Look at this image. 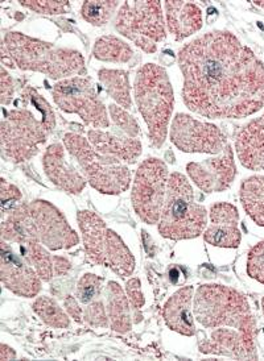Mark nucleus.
<instances>
[{
	"label": "nucleus",
	"instance_id": "nucleus-1",
	"mask_svg": "<svg viewBox=\"0 0 264 361\" xmlns=\"http://www.w3.org/2000/svg\"><path fill=\"white\" fill-rule=\"evenodd\" d=\"M186 107L210 119H242L264 107V63L236 36L212 30L179 51Z\"/></svg>",
	"mask_w": 264,
	"mask_h": 361
},
{
	"label": "nucleus",
	"instance_id": "nucleus-2",
	"mask_svg": "<svg viewBox=\"0 0 264 361\" xmlns=\"http://www.w3.org/2000/svg\"><path fill=\"white\" fill-rule=\"evenodd\" d=\"M0 53L3 65L42 73L52 80H68V77L86 74L80 51L59 48L19 32H10L4 36Z\"/></svg>",
	"mask_w": 264,
	"mask_h": 361
},
{
	"label": "nucleus",
	"instance_id": "nucleus-3",
	"mask_svg": "<svg viewBox=\"0 0 264 361\" xmlns=\"http://www.w3.org/2000/svg\"><path fill=\"white\" fill-rule=\"evenodd\" d=\"M196 319L206 329L230 327L255 343L256 321L242 293L224 285H203L193 300Z\"/></svg>",
	"mask_w": 264,
	"mask_h": 361
},
{
	"label": "nucleus",
	"instance_id": "nucleus-4",
	"mask_svg": "<svg viewBox=\"0 0 264 361\" xmlns=\"http://www.w3.org/2000/svg\"><path fill=\"white\" fill-rule=\"evenodd\" d=\"M135 101L148 127L150 141L162 148L174 107L172 85L167 71L155 63H147L136 73L133 82Z\"/></svg>",
	"mask_w": 264,
	"mask_h": 361
},
{
	"label": "nucleus",
	"instance_id": "nucleus-5",
	"mask_svg": "<svg viewBox=\"0 0 264 361\" xmlns=\"http://www.w3.org/2000/svg\"><path fill=\"white\" fill-rule=\"evenodd\" d=\"M206 226L208 212L194 201L189 180L181 173H172L157 226L160 235L169 240H189L203 233Z\"/></svg>",
	"mask_w": 264,
	"mask_h": 361
},
{
	"label": "nucleus",
	"instance_id": "nucleus-6",
	"mask_svg": "<svg viewBox=\"0 0 264 361\" xmlns=\"http://www.w3.org/2000/svg\"><path fill=\"white\" fill-rule=\"evenodd\" d=\"M64 144L95 190L107 195H118L130 188V169L121 161L95 151L89 140L81 135L74 132L65 133Z\"/></svg>",
	"mask_w": 264,
	"mask_h": 361
},
{
	"label": "nucleus",
	"instance_id": "nucleus-7",
	"mask_svg": "<svg viewBox=\"0 0 264 361\" xmlns=\"http://www.w3.org/2000/svg\"><path fill=\"white\" fill-rule=\"evenodd\" d=\"M49 136L41 119L27 109L4 111L0 124L1 154L6 160L21 164L31 160L37 153L41 144Z\"/></svg>",
	"mask_w": 264,
	"mask_h": 361
},
{
	"label": "nucleus",
	"instance_id": "nucleus-8",
	"mask_svg": "<svg viewBox=\"0 0 264 361\" xmlns=\"http://www.w3.org/2000/svg\"><path fill=\"white\" fill-rule=\"evenodd\" d=\"M115 30L145 53L157 51L167 36L160 1H126L115 18Z\"/></svg>",
	"mask_w": 264,
	"mask_h": 361
},
{
	"label": "nucleus",
	"instance_id": "nucleus-9",
	"mask_svg": "<svg viewBox=\"0 0 264 361\" xmlns=\"http://www.w3.org/2000/svg\"><path fill=\"white\" fill-rule=\"evenodd\" d=\"M168 180V168L159 159H147L138 168L132 185L131 201L133 210L144 223L156 224L160 221Z\"/></svg>",
	"mask_w": 264,
	"mask_h": 361
},
{
	"label": "nucleus",
	"instance_id": "nucleus-10",
	"mask_svg": "<svg viewBox=\"0 0 264 361\" xmlns=\"http://www.w3.org/2000/svg\"><path fill=\"white\" fill-rule=\"evenodd\" d=\"M53 99L61 110L77 114L85 124L92 128L110 126L106 106L89 78L73 77L60 80L53 87Z\"/></svg>",
	"mask_w": 264,
	"mask_h": 361
},
{
	"label": "nucleus",
	"instance_id": "nucleus-11",
	"mask_svg": "<svg viewBox=\"0 0 264 361\" xmlns=\"http://www.w3.org/2000/svg\"><path fill=\"white\" fill-rule=\"evenodd\" d=\"M169 135L173 144L186 153L220 154L229 145L224 132L217 126L197 121L186 114L174 116Z\"/></svg>",
	"mask_w": 264,
	"mask_h": 361
},
{
	"label": "nucleus",
	"instance_id": "nucleus-12",
	"mask_svg": "<svg viewBox=\"0 0 264 361\" xmlns=\"http://www.w3.org/2000/svg\"><path fill=\"white\" fill-rule=\"evenodd\" d=\"M32 219L39 240L52 251L71 250L80 243V238L69 226L60 211L47 201L30 203Z\"/></svg>",
	"mask_w": 264,
	"mask_h": 361
},
{
	"label": "nucleus",
	"instance_id": "nucleus-13",
	"mask_svg": "<svg viewBox=\"0 0 264 361\" xmlns=\"http://www.w3.org/2000/svg\"><path fill=\"white\" fill-rule=\"evenodd\" d=\"M186 171L194 185L205 192L227 190L236 176L233 148L227 145L215 157L203 162H189Z\"/></svg>",
	"mask_w": 264,
	"mask_h": 361
},
{
	"label": "nucleus",
	"instance_id": "nucleus-14",
	"mask_svg": "<svg viewBox=\"0 0 264 361\" xmlns=\"http://www.w3.org/2000/svg\"><path fill=\"white\" fill-rule=\"evenodd\" d=\"M0 279L6 289L19 297L32 298L41 290V280L37 271L16 255L7 241L1 240Z\"/></svg>",
	"mask_w": 264,
	"mask_h": 361
},
{
	"label": "nucleus",
	"instance_id": "nucleus-15",
	"mask_svg": "<svg viewBox=\"0 0 264 361\" xmlns=\"http://www.w3.org/2000/svg\"><path fill=\"white\" fill-rule=\"evenodd\" d=\"M238 221L239 214L234 204L215 203L210 207V226L203 232V239L214 247L238 248L242 240Z\"/></svg>",
	"mask_w": 264,
	"mask_h": 361
},
{
	"label": "nucleus",
	"instance_id": "nucleus-16",
	"mask_svg": "<svg viewBox=\"0 0 264 361\" xmlns=\"http://www.w3.org/2000/svg\"><path fill=\"white\" fill-rule=\"evenodd\" d=\"M200 351L206 355L227 356L238 360H258L255 343L230 327H220L212 332L209 339L200 344Z\"/></svg>",
	"mask_w": 264,
	"mask_h": 361
},
{
	"label": "nucleus",
	"instance_id": "nucleus-17",
	"mask_svg": "<svg viewBox=\"0 0 264 361\" xmlns=\"http://www.w3.org/2000/svg\"><path fill=\"white\" fill-rule=\"evenodd\" d=\"M42 165L47 177L62 190L80 194L85 189L88 180L66 161L61 144L56 142L48 147L42 157Z\"/></svg>",
	"mask_w": 264,
	"mask_h": 361
},
{
	"label": "nucleus",
	"instance_id": "nucleus-18",
	"mask_svg": "<svg viewBox=\"0 0 264 361\" xmlns=\"http://www.w3.org/2000/svg\"><path fill=\"white\" fill-rule=\"evenodd\" d=\"M235 149L244 168L264 171V114L241 130L235 140Z\"/></svg>",
	"mask_w": 264,
	"mask_h": 361
},
{
	"label": "nucleus",
	"instance_id": "nucleus-19",
	"mask_svg": "<svg viewBox=\"0 0 264 361\" xmlns=\"http://www.w3.org/2000/svg\"><path fill=\"white\" fill-rule=\"evenodd\" d=\"M88 140L95 151L123 164H135L142 154V142L139 139L115 135L112 132L90 130L88 132Z\"/></svg>",
	"mask_w": 264,
	"mask_h": 361
},
{
	"label": "nucleus",
	"instance_id": "nucleus-20",
	"mask_svg": "<svg viewBox=\"0 0 264 361\" xmlns=\"http://www.w3.org/2000/svg\"><path fill=\"white\" fill-rule=\"evenodd\" d=\"M164 10L168 30L174 40H185L203 28V11L194 3L165 1Z\"/></svg>",
	"mask_w": 264,
	"mask_h": 361
},
{
	"label": "nucleus",
	"instance_id": "nucleus-21",
	"mask_svg": "<svg viewBox=\"0 0 264 361\" xmlns=\"http://www.w3.org/2000/svg\"><path fill=\"white\" fill-rule=\"evenodd\" d=\"M77 219L81 230L82 240L88 260L94 265L107 267L104 248L109 227L102 221L101 216H98L92 211H80Z\"/></svg>",
	"mask_w": 264,
	"mask_h": 361
},
{
	"label": "nucleus",
	"instance_id": "nucleus-22",
	"mask_svg": "<svg viewBox=\"0 0 264 361\" xmlns=\"http://www.w3.org/2000/svg\"><path fill=\"white\" fill-rule=\"evenodd\" d=\"M193 288L186 286L176 291L164 306V319L167 326L184 336H194L196 326L192 317V300Z\"/></svg>",
	"mask_w": 264,
	"mask_h": 361
},
{
	"label": "nucleus",
	"instance_id": "nucleus-23",
	"mask_svg": "<svg viewBox=\"0 0 264 361\" xmlns=\"http://www.w3.org/2000/svg\"><path fill=\"white\" fill-rule=\"evenodd\" d=\"M1 240L18 244L30 240L40 241L32 219L30 203L18 204L6 218H3Z\"/></svg>",
	"mask_w": 264,
	"mask_h": 361
},
{
	"label": "nucleus",
	"instance_id": "nucleus-24",
	"mask_svg": "<svg viewBox=\"0 0 264 361\" xmlns=\"http://www.w3.org/2000/svg\"><path fill=\"white\" fill-rule=\"evenodd\" d=\"M107 295V317L110 322V327L114 331L119 334H127L132 329L133 317H132L131 303L119 283L110 281L106 288Z\"/></svg>",
	"mask_w": 264,
	"mask_h": 361
},
{
	"label": "nucleus",
	"instance_id": "nucleus-25",
	"mask_svg": "<svg viewBox=\"0 0 264 361\" xmlns=\"http://www.w3.org/2000/svg\"><path fill=\"white\" fill-rule=\"evenodd\" d=\"M104 253L107 267L121 279H127L135 271V259L131 252L121 239V236L110 228L107 230Z\"/></svg>",
	"mask_w": 264,
	"mask_h": 361
},
{
	"label": "nucleus",
	"instance_id": "nucleus-26",
	"mask_svg": "<svg viewBox=\"0 0 264 361\" xmlns=\"http://www.w3.org/2000/svg\"><path fill=\"white\" fill-rule=\"evenodd\" d=\"M239 198L246 214L258 226L264 227V177L253 176L241 185Z\"/></svg>",
	"mask_w": 264,
	"mask_h": 361
},
{
	"label": "nucleus",
	"instance_id": "nucleus-27",
	"mask_svg": "<svg viewBox=\"0 0 264 361\" xmlns=\"http://www.w3.org/2000/svg\"><path fill=\"white\" fill-rule=\"evenodd\" d=\"M98 78L109 97H112L124 110H131V90L127 71L102 69L98 71Z\"/></svg>",
	"mask_w": 264,
	"mask_h": 361
},
{
	"label": "nucleus",
	"instance_id": "nucleus-28",
	"mask_svg": "<svg viewBox=\"0 0 264 361\" xmlns=\"http://www.w3.org/2000/svg\"><path fill=\"white\" fill-rule=\"evenodd\" d=\"M44 247L45 245L40 241L30 240L21 243V257L37 271L42 281H51L52 279L56 276L53 257Z\"/></svg>",
	"mask_w": 264,
	"mask_h": 361
},
{
	"label": "nucleus",
	"instance_id": "nucleus-29",
	"mask_svg": "<svg viewBox=\"0 0 264 361\" xmlns=\"http://www.w3.org/2000/svg\"><path fill=\"white\" fill-rule=\"evenodd\" d=\"M94 56L98 60L114 63H127L133 57L131 47L115 36H103L94 45Z\"/></svg>",
	"mask_w": 264,
	"mask_h": 361
},
{
	"label": "nucleus",
	"instance_id": "nucleus-30",
	"mask_svg": "<svg viewBox=\"0 0 264 361\" xmlns=\"http://www.w3.org/2000/svg\"><path fill=\"white\" fill-rule=\"evenodd\" d=\"M33 311L40 317L41 321L53 329H66L71 321L61 307L49 297H40L33 303Z\"/></svg>",
	"mask_w": 264,
	"mask_h": 361
},
{
	"label": "nucleus",
	"instance_id": "nucleus-31",
	"mask_svg": "<svg viewBox=\"0 0 264 361\" xmlns=\"http://www.w3.org/2000/svg\"><path fill=\"white\" fill-rule=\"evenodd\" d=\"M121 6L118 1H85L81 7V16L95 27H102L107 24L115 11Z\"/></svg>",
	"mask_w": 264,
	"mask_h": 361
},
{
	"label": "nucleus",
	"instance_id": "nucleus-32",
	"mask_svg": "<svg viewBox=\"0 0 264 361\" xmlns=\"http://www.w3.org/2000/svg\"><path fill=\"white\" fill-rule=\"evenodd\" d=\"M21 101H23V107H27L31 103L32 106L40 112V119L45 130L52 133L56 126V119H54V112L52 110L51 104L45 101V98H42L35 89L25 87L21 94Z\"/></svg>",
	"mask_w": 264,
	"mask_h": 361
},
{
	"label": "nucleus",
	"instance_id": "nucleus-33",
	"mask_svg": "<svg viewBox=\"0 0 264 361\" xmlns=\"http://www.w3.org/2000/svg\"><path fill=\"white\" fill-rule=\"evenodd\" d=\"M109 112H110V118L114 121V124L122 130L126 136L132 137V139L140 137L142 130H140L138 121H135L123 107L112 104V106H109Z\"/></svg>",
	"mask_w": 264,
	"mask_h": 361
},
{
	"label": "nucleus",
	"instance_id": "nucleus-34",
	"mask_svg": "<svg viewBox=\"0 0 264 361\" xmlns=\"http://www.w3.org/2000/svg\"><path fill=\"white\" fill-rule=\"evenodd\" d=\"M102 283H103V279L92 273L82 276L76 290L78 301L83 305H89L94 300H97L101 295Z\"/></svg>",
	"mask_w": 264,
	"mask_h": 361
},
{
	"label": "nucleus",
	"instance_id": "nucleus-35",
	"mask_svg": "<svg viewBox=\"0 0 264 361\" xmlns=\"http://www.w3.org/2000/svg\"><path fill=\"white\" fill-rule=\"evenodd\" d=\"M21 6L45 15H60L71 11V3L65 0H21Z\"/></svg>",
	"mask_w": 264,
	"mask_h": 361
},
{
	"label": "nucleus",
	"instance_id": "nucleus-36",
	"mask_svg": "<svg viewBox=\"0 0 264 361\" xmlns=\"http://www.w3.org/2000/svg\"><path fill=\"white\" fill-rule=\"evenodd\" d=\"M247 273L253 280L264 285V240L258 243L248 252Z\"/></svg>",
	"mask_w": 264,
	"mask_h": 361
},
{
	"label": "nucleus",
	"instance_id": "nucleus-37",
	"mask_svg": "<svg viewBox=\"0 0 264 361\" xmlns=\"http://www.w3.org/2000/svg\"><path fill=\"white\" fill-rule=\"evenodd\" d=\"M0 198H1V216L6 218L11 211L20 204L21 192L16 186L1 178L0 182Z\"/></svg>",
	"mask_w": 264,
	"mask_h": 361
},
{
	"label": "nucleus",
	"instance_id": "nucleus-38",
	"mask_svg": "<svg viewBox=\"0 0 264 361\" xmlns=\"http://www.w3.org/2000/svg\"><path fill=\"white\" fill-rule=\"evenodd\" d=\"M83 322L95 329H106L110 322L107 317V310L102 301H92L83 311Z\"/></svg>",
	"mask_w": 264,
	"mask_h": 361
},
{
	"label": "nucleus",
	"instance_id": "nucleus-39",
	"mask_svg": "<svg viewBox=\"0 0 264 361\" xmlns=\"http://www.w3.org/2000/svg\"><path fill=\"white\" fill-rule=\"evenodd\" d=\"M126 294L130 300L132 311H133V323H140L143 319L142 307L145 301H144L140 281L138 279H131L127 281Z\"/></svg>",
	"mask_w": 264,
	"mask_h": 361
},
{
	"label": "nucleus",
	"instance_id": "nucleus-40",
	"mask_svg": "<svg viewBox=\"0 0 264 361\" xmlns=\"http://www.w3.org/2000/svg\"><path fill=\"white\" fill-rule=\"evenodd\" d=\"M13 80L11 78L10 74L4 69V66H1L0 69V102L1 104L7 106L10 104L13 99Z\"/></svg>",
	"mask_w": 264,
	"mask_h": 361
},
{
	"label": "nucleus",
	"instance_id": "nucleus-41",
	"mask_svg": "<svg viewBox=\"0 0 264 361\" xmlns=\"http://www.w3.org/2000/svg\"><path fill=\"white\" fill-rule=\"evenodd\" d=\"M64 306H65V310L71 315V318H73L77 323H82L83 322V310L80 307L78 302L76 301L74 297H66V300L64 302Z\"/></svg>",
	"mask_w": 264,
	"mask_h": 361
},
{
	"label": "nucleus",
	"instance_id": "nucleus-42",
	"mask_svg": "<svg viewBox=\"0 0 264 361\" xmlns=\"http://www.w3.org/2000/svg\"><path fill=\"white\" fill-rule=\"evenodd\" d=\"M53 265H54L56 276H64V274L69 273L71 269V261L62 256H53Z\"/></svg>",
	"mask_w": 264,
	"mask_h": 361
},
{
	"label": "nucleus",
	"instance_id": "nucleus-43",
	"mask_svg": "<svg viewBox=\"0 0 264 361\" xmlns=\"http://www.w3.org/2000/svg\"><path fill=\"white\" fill-rule=\"evenodd\" d=\"M16 352L13 351L7 344L0 345V360H15Z\"/></svg>",
	"mask_w": 264,
	"mask_h": 361
},
{
	"label": "nucleus",
	"instance_id": "nucleus-44",
	"mask_svg": "<svg viewBox=\"0 0 264 361\" xmlns=\"http://www.w3.org/2000/svg\"><path fill=\"white\" fill-rule=\"evenodd\" d=\"M262 310H263V314H264V298H263V300H262Z\"/></svg>",
	"mask_w": 264,
	"mask_h": 361
}]
</instances>
